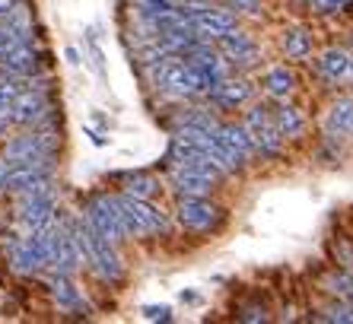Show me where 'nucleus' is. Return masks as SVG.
Segmentation results:
<instances>
[{"instance_id": "f257e3e1", "label": "nucleus", "mask_w": 353, "mask_h": 324, "mask_svg": "<svg viewBox=\"0 0 353 324\" xmlns=\"http://www.w3.org/2000/svg\"><path fill=\"white\" fill-rule=\"evenodd\" d=\"M58 239L61 229H39V232H29L23 242L13 245V267L19 274H35L41 267H54V258H58Z\"/></svg>"}, {"instance_id": "f03ea898", "label": "nucleus", "mask_w": 353, "mask_h": 324, "mask_svg": "<svg viewBox=\"0 0 353 324\" xmlns=\"http://www.w3.org/2000/svg\"><path fill=\"white\" fill-rule=\"evenodd\" d=\"M74 232H77V242H80V248H83V258L99 270V276H105L112 283L121 280V261H118V254H115V242L105 239L86 216H83L80 226H74Z\"/></svg>"}, {"instance_id": "7ed1b4c3", "label": "nucleus", "mask_w": 353, "mask_h": 324, "mask_svg": "<svg viewBox=\"0 0 353 324\" xmlns=\"http://www.w3.org/2000/svg\"><path fill=\"white\" fill-rule=\"evenodd\" d=\"M54 213H58V201H54L51 181L29 191V194H23V201H19V223L26 226V232L51 229L54 226Z\"/></svg>"}, {"instance_id": "20e7f679", "label": "nucleus", "mask_w": 353, "mask_h": 324, "mask_svg": "<svg viewBox=\"0 0 353 324\" xmlns=\"http://www.w3.org/2000/svg\"><path fill=\"white\" fill-rule=\"evenodd\" d=\"M83 216L90 219L92 226L105 235V239H112L115 245H121L124 239H128V226H124L121 207H118L115 197H108V194L90 197V201H86V207H83Z\"/></svg>"}, {"instance_id": "39448f33", "label": "nucleus", "mask_w": 353, "mask_h": 324, "mask_svg": "<svg viewBox=\"0 0 353 324\" xmlns=\"http://www.w3.org/2000/svg\"><path fill=\"white\" fill-rule=\"evenodd\" d=\"M118 207H121L124 226H128V235H157L165 229V216L150 207L147 197H134V194H121L115 197Z\"/></svg>"}, {"instance_id": "423d86ee", "label": "nucleus", "mask_w": 353, "mask_h": 324, "mask_svg": "<svg viewBox=\"0 0 353 324\" xmlns=\"http://www.w3.org/2000/svg\"><path fill=\"white\" fill-rule=\"evenodd\" d=\"M13 124H19V128H54V105L41 96V90H26L13 102Z\"/></svg>"}, {"instance_id": "0eeeda50", "label": "nucleus", "mask_w": 353, "mask_h": 324, "mask_svg": "<svg viewBox=\"0 0 353 324\" xmlns=\"http://www.w3.org/2000/svg\"><path fill=\"white\" fill-rule=\"evenodd\" d=\"M61 137L54 134V128H39L32 134H23V137L10 140L3 156L10 159H41V156H54Z\"/></svg>"}, {"instance_id": "6e6552de", "label": "nucleus", "mask_w": 353, "mask_h": 324, "mask_svg": "<svg viewBox=\"0 0 353 324\" xmlns=\"http://www.w3.org/2000/svg\"><path fill=\"white\" fill-rule=\"evenodd\" d=\"M216 219H220V210L214 203H207L204 197H185L179 203V223L194 229V232H204V229L216 226Z\"/></svg>"}, {"instance_id": "1a4fd4ad", "label": "nucleus", "mask_w": 353, "mask_h": 324, "mask_svg": "<svg viewBox=\"0 0 353 324\" xmlns=\"http://www.w3.org/2000/svg\"><path fill=\"white\" fill-rule=\"evenodd\" d=\"M216 137H220V143L226 146L232 156H239L242 162L252 159V156L258 153V143L245 124H242V128H239V124H223V128L216 130Z\"/></svg>"}, {"instance_id": "9d476101", "label": "nucleus", "mask_w": 353, "mask_h": 324, "mask_svg": "<svg viewBox=\"0 0 353 324\" xmlns=\"http://www.w3.org/2000/svg\"><path fill=\"white\" fill-rule=\"evenodd\" d=\"M80 261H83V248H80V242H77V232L74 229H61L54 270H58V274H74V270L80 267Z\"/></svg>"}, {"instance_id": "9b49d317", "label": "nucleus", "mask_w": 353, "mask_h": 324, "mask_svg": "<svg viewBox=\"0 0 353 324\" xmlns=\"http://www.w3.org/2000/svg\"><path fill=\"white\" fill-rule=\"evenodd\" d=\"M220 48L230 61H239V64H252V61L258 57L255 41L248 39V35H242V32H226L220 39Z\"/></svg>"}, {"instance_id": "f8f14e48", "label": "nucleus", "mask_w": 353, "mask_h": 324, "mask_svg": "<svg viewBox=\"0 0 353 324\" xmlns=\"http://www.w3.org/2000/svg\"><path fill=\"white\" fill-rule=\"evenodd\" d=\"M252 86L248 83H232V80H223V83H216V86H210L207 90V96L214 99L216 105H242V102H248L252 99Z\"/></svg>"}, {"instance_id": "ddd939ff", "label": "nucleus", "mask_w": 353, "mask_h": 324, "mask_svg": "<svg viewBox=\"0 0 353 324\" xmlns=\"http://www.w3.org/2000/svg\"><path fill=\"white\" fill-rule=\"evenodd\" d=\"M51 292H54V299H58L61 308H70V312H86V302L83 296L77 292V286L70 283V274H58L51 276Z\"/></svg>"}, {"instance_id": "4468645a", "label": "nucleus", "mask_w": 353, "mask_h": 324, "mask_svg": "<svg viewBox=\"0 0 353 324\" xmlns=\"http://www.w3.org/2000/svg\"><path fill=\"white\" fill-rule=\"evenodd\" d=\"M175 185H179V191L185 197H204L214 188V179L194 169H175Z\"/></svg>"}, {"instance_id": "2eb2a0df", "label": "nucleus", "mask_w": 353, "mask_h": 324, "mask_svg": "<svg viewBox=\"0 0 353 324\" xmlns=\"http://www.w3.org/2000/svg\"><path fill=\"white\" fill-rule=\"evenodd\" d=\"M350 64H353V57L347 54V51L331 48V51H325V54H321L319 70L325 73V77H331V80H341V77H347V73H350Z\"/></svg>"}, {"instance_id": "dca6fc26", "label": "nucleus", "mask_w": 353, "mask_h": 324, "mask_svg": "<svg viewBox=\"0 0 353 324\" xmlns=\"http://www.w3.org/2000/svg\"><path fill=\"white\" fill-rule=\"evenodd\" d=\"M331 134H353V99H341L328 114Z\"/></svg>"}, {"instance_id": "f3484780", "label": "nucleus", "mask_w": 353, "mask_h": 324, "mask_svg": "<svg viewBox=\"0 0 353 324\" xmlns=\"http://www.w3.org/2000/svg\"><path fill=\"white\" fill-rule=\"evenodd\" d=\"M264 86H268L271 96H290V92H293V73H290L287 67H274V70H268V77H264Z\"/></svg>"}, {"instance_id": "a211bd4d", "label": "nucleus", "mask_w": 353, "mask_h": 324, "mask_svg": "<svg viewBox=\"0 0 353 324\" xmlns=\"http://www.w3.org/2000/svg\"><path fill=\"white\" fill-rule=\"evenodd\" d=\"M274 124L280 128V134H283V137H299V134H303V118H299V112H296V108H290V105L277 108Z\"/></svg>"}, {"instance_id": "6ab92c4d", "label": "nucleus", "mask_w": 353, "mask_h": 324, "mask_svg": "<svg viewBox=\"0 0 353 324\" xmlns=\"http://www.w3.org/2000/svg\"><path fill=\"white\" fill-rule=\"evenodd\" d=\"M283 51H287V57H309L312 54V35H305L303 29L299 32H290L287 39H283Z\"/></svg>"}, {"instance_id": "aec40b11", "label": "nucleus", "mask_w": 353, "mask_h": 324, "mask_svg": "<svg viewBox=\"0 0 353 324\" xmlns=\"http://www.w3.org/2000/svg\"><path fill=\"white\" fill-rule=\"evenodd\" d=\"M157 191H159V181L153 175H131L128 188H124V194H134V197H153Z\"/></svg>"}, {"instance_id": "412c9836", "label": "nucleus", "mask_w": 353, "mask_h": 324, "mask_svg": "<svg viewBox=\"0 0 353 324\" xmlns=\"http://www.w3.org/2000/svg\"><path fill=\"white\" fill-rule=\"evenodd\" d=\"M143 318H147V321H172V308L169 305H143Z\"/></svg>"}, {"instance_id": "4be33fe9", "label": "nucleus", "mask_w": 353, "mask_h": 324, "mask_svg": "<svg viewBox=\"0 0 353 324\" xmlns=\"http://www.w3.org/2000/svg\"><path fill=\"white\" fill-rule=\"evenodd\" d=\"M350 0H312V7L319 13H337V10H344Z\"/></svg>"}, {"instance_id": "5701e85b", "label": "nucleus", "mask_w": 353, "mask_h": 324, "mask_svg": "<svg viewBox=\"0 0 353 324\" xmlns=\"http://www.w3.org/2000/svg\"><path fill=\"white\" fill-rule=\"evenodd\" d=\"M230 7L242 10V13H252V17H258V13H261V0H230Z\"/></svg>"}, {"instance_id": "b1692460", "label": "nucleus", "mask_w": 353, "mask_h": 324, "mask_svg": "<svg viewBox=\"0 0 353 324\" xmlns=\"http://www.w3.org/2000/svg\"><path fill=\"white\" fill-rule=\"evenodd\" d=\"M90 54H92V67H96V73H102V51H99L96 39L90 35Z\"/></svg>"}, {"instance_id": "393cba45", "label": "nucleus", "mask_w": 353, "mask_h": 324, "mask_svg": "<svg viewBox=\"0 0 353 324\" xmlns=\"http://www.w3.org/2000/svg\"><path fill=\"white\" fill-rule=\"evenodd\" d=\"M64 57H67V64H70V67H80V51H77V48H67Z\"/></svg>"}, {"instance_id": "a878e982", "label": "nucleus", "mask_w": 353, "mask_h": 324, "mask_svg": "<svg viewBox=\"0 0 353 324\" xmlns=\"http://www.w3.org/2000/svg\"><path fill=\"white\" fill-rule=\"evenodd\" d=\"M239 318H242V321H264L268 315H264V312H245V315H239Z\"/></svg>"}]
</instances>
